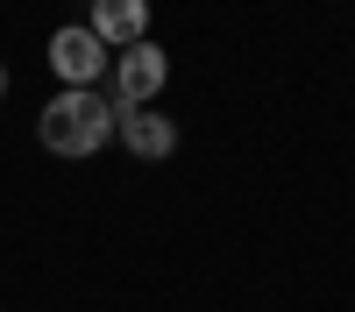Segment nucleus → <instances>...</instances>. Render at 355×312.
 Masks as SVG:
<instances>
[{
    "label": "nucleus",
    "mask_w": 355,
    "mask_h": 312,
    "mask_svg": "<svg viewBox=\"0 0 355 312\" xmlns=\"http://www.w3.org/2000/svg\"><path fill=\"white\" fill-rule=\"evenodd\" d=\"M114 135H121V142H128V156H142V163H164V156L178 149V121H171V113H157V107L114 113Z\"/></svg>",
    "instance_id": "39448f33"
},
{
    "label": "nucleus",
    "mask_w": 355,
    "mask_h": 312,
    "mask_svg": "<svg viewBox=\"0 0 355 312\" xmlns=\"http://www.w3.org/2000/svg\"><path fill=\"white\" fill-rule=\"evenodd\" d=\"M85 28L121 57V50H135V43H150V0H93Z\"/></svg>",
    "instance_id": "20e7f679"
},
{
    "label": "nucleus",
    "mask_w": 355,
    "mask_h": 312,
    "mask_svg": "<svg viewBox=\"0 0 355 312\" xmlns=\"http://www.w3.org/2000/svg\"><path fill=\"white\" fill-rule=\"evenodd\" d=\"M43 57H50V78H64V93H93V85H107V71H114V50L85 21H64Z\"/></svg>",
    "instance_id": "f03ea898"
},
{
    "label": "nucleus",
    "mask_w": 355,
    "mask_h": 312,
    "mask_svg": "<svg viewBox=\"0 0 355 312\" xmlns=\"http://www.w3.org/2000/svg\"><path fill=\"white\" fill-rule=\"evenodd\" d=\"M164 85H171V50H164V43H135V50L114 57L107 100H114V113H135V107H150Z\"/></svg>",
    "instance_id": "7ed1b4c3"
},
{
    "label": "nucleus",
    "mask_w": 355,
    "mask_h": 312,
    "mask_svg": "<svg viewBox=\"0 0 355 312\" xmlns=\"http://www.w3.org/2000/svg\"><path fill=\"white\" fill-rule=\"evenodd\" d=\"M36 142L50 156H93V149H107L114 142V100L100 93H50L43 100V113H36Z\"/></svg>",
    "instance_id": "f257e3e1"
},
{
    "label": "nucleus",
    "mask_w": 355,
    "mask_h": 312,
    "mask_svg": "<svg viewBox=\"0 0 355 312\" xmlns=\"http://www.w3.org/2000/svg\"><path fill=\"white\" fill-rule=\"evenodd\" d=\"M0 100H8V64H0Z\"/></svg>",
    "instance_id": "423d86ee"
}]
</instances>
